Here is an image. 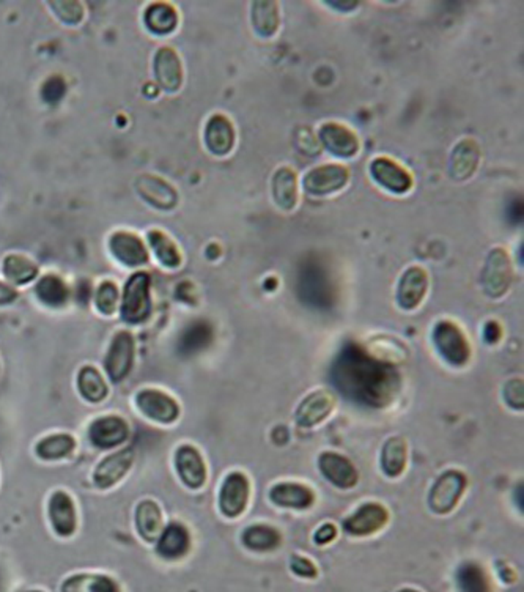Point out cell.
I'll return each instance as SVG.
<instances>
[{"mask_svg":"<svg viewBox=\"0 0 524 592\" xmlns=\"http://www.w3.org/2000/svg\"><path fill=\"white\" fill-rule=\"evenodd\" d=\"M329 376L340 394L361 407H388L400 391V374L394 365L356 344H348L334 359Z\"/></svg>","mask_w":524,"mask_h":592,"instance_id":"6da1fadb","label":"cell"},{"mask_svg":"<svg viewBox=\"0 0 524 592\" xmlns=\"http://www.w3.org/2000/svg\"><path fill=\"white\" fill-rule=\"evenodd\" d=\"M150 285L152 279L147 273H136L128 279L122 298V319L124 321L137 325L149 319L152 314Z\"/></svg>","mask_w":524,"mask_h":592,"instance_id":"7a4b0ae2","label":"cell"},{"mask_svg":"<svg viewBox=\"0 0 524 592\" xmlns=\"http://www.w3.org/2000/svg\"><path fill=\"white\" fill-rule=\"evenodd\" d=\"M433 344L450 365L462 367L468 363L471 356L469 342L455 323L449 320L439 321L433 329Z\"/></svg>","mask_w":524,"mask_h":592,"instance_id":"3957f363","label":"cell"},{"mask_svg":"<svg viewBox=\"0 0 524 592\" xmlns=\"http://www.w3.org/2000/svg\"><path fill=\"white\" fill-rule=\"evenodd\" d=\"M512 262L502 247H494L488 254L485 266L482 272V287L488 296L501 298L507 293L512 284Z\"/></svg>","mask_w":524,"mask_h":592,"instance_id":"277c9868","label":"cell"},{"mask_svg":"<svg viewBox=\"0 0 524 592\" xmlns=\"http://www.w3.org/2000/svg\"><path fill=\"white\" fill-rule=\"evenodd\" d=\"M350 181L348 169L340 164H321L310 169L304 179L302 188L310 196H327L339 192Z\"/></svg>","mask_w":524,"mask_h":592,"instance_id":"5b68a950","label":"cell"},{"mask_svg":"<svg viewBox=\"0 0 524 592\" xmlns=\"http://www.w3.org/2000/svg\"><path fill=\"white\" fill-rule=\"evenodd\" d=\"M466 482L464 475L455 469H449L445 475L439 476L428 496V504L433 513L443 515L454 511L466 488Z\"/></svg>","mask_w":524,"mask_h":592,"instance_id":"8992f818","label":"cell"},{"mask_svg":"<svg viewBox=\"0 0 524 592\" xmlns=\"http://www.w3.org/2000/svg\"><path fill=\"white\" fill-rule=\"evenodd\" d=\"M134 338L128 331H120L112 339L111 347L106 355L105 367L107 375L114 383L124 380L134 363Z\"/></svg>","mask_w":524,"mask_h":592,"instance_id":"52a82bcc","label":"cell"},{"mask_svg":"<svg viewBox=\"0 0 524 592\" xmlns=\"http://www.w3.org/2000/svg\"><path fill=\"white\" fill-rule=\"evenodd\" d=\"M372 179L386 191L407 194L414 186V179L405 167L388 156H378L371 162Z\"/></svg>","mask_w":524,"mask_h":592,"instance_id":"ba28073f","label":"cell"},{"mask_svg":"<svg viewBox=\"0 0 524 592\" xmlns=\"http://www.w3.org/2000/svg\"><path fill=\"white\" fill-rule=\"evenodd\" d=\"M318 143L337 158H353L359 153L361 143L352 128L337 122H326L318 130Z\"/></svg>","mask_w":524,"mask_h":592,"instance_id":"9c48e42d","label":"cell"},{"mask_svg":"<svg viewBox=\"0 0 524 592\" xmlns=\"http://www.w3.org/2000/svg\"><path fill=\"white\" fill-rule=\"evenodd\" d=\"M249 492H251V486L246 476L240 471L230 473L219 492V509L224 517H240L246 509Z\"/></svg>","mask_w":524,"mask_h":592,"instance_id":"30bf717a","label":"cell"},{"mask_svg":"<svg viewBox=\"0 0 524 592\" xmlns=\"http://www.w3.org/2000/svg\"><path fill=\"white\" fill-rule=\"evenodd\" d=\"M136 405L150 420L161 424H172L179 420V407L177 401L156 389H143L136 395Z\"/></svg>","mask_w":524,"mask_h":592,"instance_id":"8fae6325","label":"cell"},{"mask_svg":"<svg viewBox=\"0 0 524 592\" xmlns=\"http://www.w3.org/2000/svg\"><path fill=\"white\" fill-rule=\"evenodd\" d=\"M428 291V274L420 266H409L407 272L401 274L399 289H397V301L405 310H413L420 302L424 301Z\"/></svg>","mask_w":524,"mask_h":592,"instance_id":"7c38bea8","label":"cell"},{"mask_svg":"<svg viewBox=\"0 0 524 592\" xmlns=\"http://www.w3.org/2000/svg\"><path fill=\"white\" fill-rule=\"evenodd\" d=\"M388 518L389 513L384 506L376 503H367L346 518L344 528L352 536H371L375 534L376 531L384 528V524L388 523Z\"/></svg>","mask_w":524,"mask_h":592,"instance_id":"4fadbf2b","label":"cell"},{"mask_svg":"<svg viewBox=\"0 0 524 592\" xmlns=\"http://www.w3.org/2000/svg\"><path fill=\"white\" fill-rule=\"evenodd\" d=\"M141 198L160 210H173L179 205V192L166 180L156 175H141L136 181Z\"/></svg>","mask_w":524,"mask_h":592,"instance_id":"5bb4252c","label":"cell"},{"mask_svg":"<svg viewBox=\"0 0 524 592\" xmlns=\"http://www.w3.org/2000/svg\"><path fill=\"white\" fill-rule=\"evenodd\" d=\"M130 435V426L120 416H105L93 421L88 429V439L99 449H109L124 443Z\"/></svg>","mask_w":524,"mask_h":592,"instance_id":"9a60e30c","label":"cell"},{"mask_svg":"<svg viewBox=\"0 0 524 592\" xmlns=\"http://www.w3.org/2000/svg\"><path fill=\"white\" fill-rule=\"evenodd\" d=\"M154 76L161 88L166 92H177L183 84V65L179 54L172 48H161L154 54Z\"/></svg>","mask_w":524,"mask_h":592,"instance_id":"2e32d148","label":"cell"},{"mask_svg":"<svg viewBox=\"0 0 524 592\" xmlns=\"http://www.w3.org/2000/svg\"><path fill=\"white\" fill-rule=\"evenodd\" d=\"M236 131L230 118L224 114H215L208 118L205 126V143L211 153L225 156L234 150Z\"/></svg>","mask_w":524,"mask_h":592,"instance_id":"e0dca14e","label":"cell"},{"mask_svg":"<svg viewBox=\"0 0 524 592\" xmlns=\"http://www.w3.org/2000/svg\"><path fill=\"white\" fill-rule=\"evenodd\" d=\"M318 468L336 487L352 488L358 482L356 467L346 457L336 452H323L318 458Z\"/></svg>","mask_w":524,"mask_h":592,"instance_id":"ac0fdd59","label":"cell"},{"mask_svg":"<svg viewBox=\"0 0 524 592\" xmlns=\"http://www.w3.org/2000/svg\"><path fill=\"white\" fill-rule=\"evenodd\" d=\"M175 465L179 471V479L183 481L186 487L198 490L207 481V467L204 458L196 448L189 444L181 446L175 454Z\"/></svg>","mask_w":524,"mask_h":592,"instance_id":"d6986e66","label":"cell"},{"mask_svg":"<svg viewBox=\"0 0 524 592\" xmlns=\"http://www.w3.org/2000/svg\"><path fill=\"white\" fill-rule=\"evenodd\" d=\"M112 255L126 266L145 265L149 262V253L137 235L130 232H117L109 240Z\"/></svg>","mask_w":524,"mask_h":592,"instance_id":"ffe728a7","label":"cell"},{"mask_svg":"<svg viewBox=\"0 0 524 592\" xmlns=\"http://www.w3.org/2000/svg\"><path fill=\"white\" fill-rule=\"evenodd\" d=\"M334 405H336L334 397L326 391H315L312 394H308L298 407L295 416L298 426L308 429L320 424L333 413Z\"/></svg>","mask_w":524,"mask_h":592,"instance_id":"44dd1931","label":"cell"},{"mask_svg":"<svg viewBox=\"0 0 524 592\" xmlns=\"http://www.w3.org/2000/svg\"><path fill=\"white\" fill-rule=\"evenodd\" d=\"M133 460H134V454L131 449L120 450L112 456L106 457L105 460L99 463L95 469L93 482L97 484V487L103 488V490L114 487L130 471Z\"/></svg>","mask_w":524,"mask_h":592,"instance_id":"7402d4cb","label":"cell"},{"mask_svg":"<svg viewBox=\"0 0 524 592\" xmlns=\"http://www.w3.org/2000/svg\"><path fill=\"white\" fill-rule=\"evenodd\" d=\"M481 162V145L474 139H462L450 154V173L455 180H468L474 175Z\"/></svg>","mask_w":524,"mask_h":592,"instance_id":"603a6c76","label":"cell"},{"mask_svg":"<svg viewBox=\"0 0 524 592\" xmlns=\"http://www.w3.org/2000/svg\"><path fill=\"white\" fill-rule=\"evenodd\" d=\"M50 518L52 528L60 537L75 534L78 526L75 503L65 492H56L50 500Z\"/></svg>","mask_w":524,"mask_h":592,"instance_id":"cb8c5ba5","label":"cell"},{"mask_svg":"<svg viewBox=\"0 0 524 592\" xmlns=\"http://www.w3.org/2000/svg\"><path fill=\"white\" fill-rule=\"evenodd\" d=\"M270 500L276 506L287 509H308L314 504L315 496L314 492L306 486L297 482H284L271 488Z\"/></svg>","mask_w":524,"mask_h":592,"instance_id":"d4e9b609","label":"cell"},{"mask_svg":"<svg viewBox=\"0 0 524 592\" xmlns=\"http://www.w3.org/2000/svg\"><path fill=\"white\" fill-rule=\"evenodd\" d=\"M272 198L280 210L291 211L298 205V177L290 167H280L272 177Z\"/></svg>","mask_w":524,"mask_h":592,"instance_id":"484cf974","label":"cell"},{"mask_svg":"<svg viewBox=\"0 0 524 592\" xmlns=\"http://www.w3.org/2000/svg\"><path fill=\"white\" fill-rule=\"evenodd\" d=\"M191 547V536L181 523H170L158 537V553L166 560H179Z\"/></svg>","mask_w":524,"mask_h":592,"instance_id":"4316f807","label":"cell"},{"mask_svg":"<svg viewBox=\"0 0 524 592\" xmlns=\"http://www.w3.org/2000/svg\"><path fill=\"white\" fill-rule=\"evenodd\" d=\"M251 21L253 31L262 38L276 35L280 25V8L278 2L272 0H257L251 5Z\"/></svg>","mask_w":524,"mask_h":592,"instance_id":"83f0119b","label":"cell"},{"mask_svg":"<svg viewBox=\"0 0 524 592\" xmlns=\"http://www.w3.org/2000/svg\"><path fill=\"white\" fill-rule=\"evenodd\" d=\"M143 23L150 32L156 35H169L172 33L179 25V13L170 4L158 2L145 10Z\"/></svg>","mask_w":524,"mask_h":592,"instance_id":"f1b7e54d","label":"cell"},{"mask_svg":"<svg viewBox=\"0 0 524 592\" xmlns=\"http://www.w3.org/2000/svg\"><path fill=\"white\" fill-rule=\"evenodd\" d=\"M136 528L147 542L158 541L162 532V513L154 501L139 503L136 509Z\"/></svg>","mask_w":524,"mask_h":592,"instance_id":"f546056e","label":"cell"},{"mask_svg":"<svg viewBox=\"0 0 524 592\" xmlns=\"http://www.w3.org/2000/svg\"><path fill=\"white\" fill-rule=\"evenodd\" d=\"M407 467V443L400 437L389 439L382 450V468L389 477H397Z\"/></svg>","mask_w":524,"mask_h":592,"instance_id":"4dcf8cb0","label":"cell"},{"mask_svg":"<svg viewBox=\"0 0 524 592\" xmlns=\"http://www.w3.org/2000/svg\"><path fill=\"white\" fill-rule=\"evenodd\" d=\"M2 272L13 284L24 285L37 278L38 268L32 260L27 259L24 255L12 254L4 260Z\"/></svg>","mask_w":524,"mask_h":592,"instance_id":"1f68e13d","label":"cell"},{"mask_svg":"<svg viewBox=\"0 0 524 592\" xmlns=\"http://www.w3.org/2000/svg\"><path fill=\"white\" fill-rule=\"evenodd\" d=\"M76 448V439L69 433H57L41 439L35 448V452L43 460H59L69 457Z\"/></svg>","mask_w":524,"mask_h":592,"instance_id":"d6a6232c","label":"cell"},{"mask_svg":"<svg viewBox=\"0 0 524 592\" xmlns=\"http://www.w3.org/2000/svg\"><path fill=\"white\" fill-rule=\"evenodd\" d=\"M78 389H79L80 395L92 403L103 401L107 395L105 378L92 365H86L80 369L79 375H78Z\"/></svg>","mask_w":524,"mask_h":592,"instance_id":"836d02e7","label":"cell"},{"mask_svg":"<svg viewBox=\"0 0 524 592\" xmlns=\"http://www.w3.org/2000/svg\"><path fill=\"white\" fill-rule=\"evenodd\" d=\"M243 543L249 550L270 551V550L276 549L280 543V534L278 530H274L268 524H255V526H249L243 532Z\"/></svg>","mask_w":524,"mask_h":592,"instance_id":"e575fe53","label":"cell"},{"mask_svg":"<svg viewBox=\"0 0 524 592\" xmlns=\"http://www.w3.org/2000/svg\"><path fill=\"white\" fill-rule=\"evenodd\" d=\"M35 291L38 300L51 308H60L69 301V287L62 279L54 274H48L40 279Z\"/></svg>","mask_w":524,"mask_h":592,"instance_id":"d590c367","label":"cell"},{"mask_svg":"<svg viewBox=\"0 0 524 592\" xmlns=\"http://www.w3.org/2000/svg\"><path fill=\"white\" fill-rule=\"evenodd\" d=\"M150 246L154 251L156 259L167 268H177L181 264V254L177 245L166 234L160 230L149 232Z\"/></svg>","mask_w":524,"mask_h":592,"instance_id":"8d00e7d4","label":"cell"},{"mask_svg":"<svg viewBox=\"0 0 524 592\" xmlns=\"http://www.w3.org/2000/svg\"><path fill=\"white\" fill-rule=\"evenodd\" d=\"M456 580L462 592H492L483 569L474 562L463 564L456 575Z\"/></svg>","mask_w":524,"mask_h":592,"instance_id":"74e56055","label":"cell"},{"mask_svg":"<svg viewBox=\"0 0 524 592\" xmlns=\"http://www.w3.org/2000/svg\"><path fill=\"white\" fill-rule=\"evenodd\" d=\"M211 328L207 323H194L191 327L186 329L185 334L181 336L179 340V350L183 353H198L204 350L205 347L208 346L211 342Z\"/></svg>","mask_w":524,"mask_h":592,"instance_id":"f35d334b","label":"cell"},{"mask_svg":"<svg viewBox=\"0 0 524 592\" xmlns=\"http://www.w3.org/2000/svg\"><path fill=\"white\" fill-rule=\"evenodd\" d=\"M95 304H97V309L101 314H114L118 304L117 285L112 284L109 281L99 285L97 295H95Z\"/></svg>","mask_w":524,"mask_h":592,"instance_id":"ab89813d","label":"cell"},{"mask_svg":"<svg viewBox=\"0 0 524 592\" xmlns=\"http://www.w3.org/2000/svg\"><path fill=\"white\" fill-rule=\"evenodd\" d=\"M51 8L56 12L57 16L65 24H79L84 18V8L76 0H60V2H51Z\"/></svg>","mask_w":524,"mask_h":592,"instance_id":"60d3db41","label":"cell"},{"mask_svg":"<svg viewBox=\"0 0 524 592\" xmlns=\"http://www.w3.org/2000/svg\"><path fill=\"white\" fill-rule=\"evenodd\" d=\"M65 93H67V84L60 76H51L41 87V97L50 105H56L59 101H62Z\"/></svg>","mask_w":524,"mask_h":592,"instance_id":"b9f144b4","label":"cell"},{"mask_svg":"<svg viewBox=\"0 0 524 592\" xmlns=\"http://www.w3.org/2000/svg\"><path fill=\"white\" fill-rule=\"evenodd\" d=\"M97 575L80 574L69 577L62 585V592H90Z\"/></svg>","mask_w":524,"mask_h":592,"instance_id":"7bdbcfd3","label":"cell"},{"mask_svg":"<svg viewBox=\"0 0 524 592\" xmlns=\"http://www.w3.org/2000/svg\"><path fill=\"white\" fill-rule=\"evenodd\" d=\"M504 399L515 410L523 408V383L521 380H512L504 388Z\"/></svg>","mask_w":524,"mask_h":592,"instance_id":"ee69618b","label":"cell"},{"mask_svg":"<svg viewBox=\"0 0 524 592\" xmlns=\"http://www.w3.org/2000/svg\"><path fill=\"white\" fill-rule=\"evenodd\" d=\"M291 569H293L295 574L299 575V577H306V578H314L317 575V568L314 564L308 561V558H302V556H293Z\"/></svg>","mask_w":524,"mask_h":592,"instance_id":"f6af8a7d","label":"cell"},{"mask_svg":"<svg viewBox=\"0 0 524 592\" xmlns=\"http://www.w3.org/2000/svg\"><path fill=\"white\" fill-rule=\"evenodd\" d=\"M336 536H337V530H336L334 524H323L315 534V542L326 545V543L333 542Z\"/></svg>","mask_w":524,"mask_h":592,"instance_id":"bcb514c9","label":"cell"},{"mask_svg":"<svg viewBox=\"0 0 524 592\" xmlns=\"http://www.w3.org/2000/svg\"><path fill=\"white\" fill-rule=\"evenodd\" d=\"M90 592H118V587L111 578L103 577V575H97Z\"/></svg>","mask_w":524,"mask_h":592,"instance_id":"7dc6e473","label":"cell"},{"mask_svg":"<svg viewBox=\"0 0 524 592\" xmlns=\"http://www.w3.org/2000/svg\"><path fill=\"white\" fill-rule=\"evenodd\" d=\"M501 336H502V331H501L500 325L496 321H488L483 328V338L488 344H496L501 339Z\"/></svg>","mask_w":524,"mask_h":592,"instance_id":"c3c4849f","label":"cell"},{"mask_svg":"<svg viewBox=\"0 0 524 592\" xmlns=\"http://www.w3.org/2000/svg\"><path fill=\"white\" fill-rule=\"evenodd\" d=\"M16 298H18V293H16V291H14L13 287L4 284V282H0V306L10 304V302L14 301Z\"/></svg>","mask_w":524,"mask_h":592,"instance_id":"681fc988","label":"cell"},{"mask_svg":"<svg viewBox=\"0 0 524 592\" xmlns=\"http://www.w3.org/2000/svg\"><path fill=\"white\" fill-rule=\"evenodd\" d=\"M399 592H419V591H416V589H409V587H407V589H401V591Z\"/></svg>","mask_w":524,"mask_h":592,"instance_id":"f907efd6","label":"cell"},{"mask_svg":"<svg viewBox=\"0 0 524 592\" xmlns=\"http://www.w3.org/2000/svg\"><path fill=\"white\" fill-rule=\"evenodd\" d=\"M31 592H43V591H31Z\"/></svg>","mask_w":524,"mask_h":592,"instance_id":"816d5d0a","label":"cell"}]
</instances>
